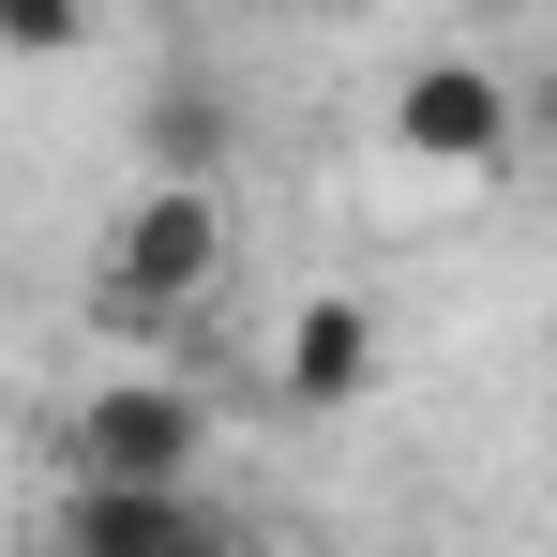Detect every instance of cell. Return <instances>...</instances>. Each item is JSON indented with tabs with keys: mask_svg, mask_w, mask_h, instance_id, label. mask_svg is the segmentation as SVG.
Returning a JSON list of instances; mask_svg holds the SVG:
<instances>
[{
	"mask_svg": "<svg viewBox=\"0 0 557 557\" xmlns=\"http://www.w3.org/2000/svg\"><path fill=\"white\" fill-rule=\"evenodd\" d=\"M211 286H226V196L211 182H136L106 257H91V301L121 332H182V317H211Z\"/></svg>",
	"mask_w": 557,
	"mask_h": 557,
	"instance_id": "6da1fadb",
	"label": "cell"
},
{
	"mask_svg": "<svg viewBox=\"0 0 557 557\" xmlns=\"http://www.w3.org/2000/svg\"><path fill=\"white\" fill-rule=\"evenodd\" d=\"M196 453H211V392L166 362H121L61 407V482H151L166 497V482H196Z\"/></svg>",
	"mask_w": 557,
	"mask_h": 557,
	"instance_id": "7a4b0ae2",
	"label": "cell"
},
{
	"mask_svg": "<svg viewBox=\"0 0 557 557\" xmlns=\"http://www.w3.org/2000/svg\"><path fill=\"white\" fill-rule=\"evenodd\" d=\"M407 166H453V182H482L512 136H528V91L497 76V61H467V46H422L407 76H392V121H376Z\"/></svg>",
	"mask_w": 557,
	"mask_h": 557,
	"instance_id": "3957f363",
	"label": "cell"
},
{
	"mask_svg": "<svg viewBox=\"0 0 557 557\" xmlns=\"http://www.w3.org/2000/svg\"><path fill=\"white\" fill-rule=\"evenodd\" d=\"M30 557H242V543H226V512L196 482H166V497L151 482H61Z\"/></svg>",
	"mask_w": 557,
	"mask_h": 557,
	"instance_id": "277c9868",
	"label": "cell"
},
{
	"mask_svg": "<svg viewBox=\"0 0 557 557\" xmlns=\"http://www.w3.org/2000/svg\"><path fill=\"white\" fill-rule=\"evenodd\" d=\"M272 392H286V407H362V392H376V301H347V286H317V301H286Z\"/></svg>",
	"mask_w": 557,
	"mask_h": 557,
	"instance_id": "5b68a950",
	"label": "cell"
},
{
	"mask_svg": "<svg viewBox=\"0 0 557 557\" xmlns=\"http://www.w3.org/2000/svg\"><path fill=\"white\" fill-rule=\"evenodd\" d=\"M136 151H151V182H211V196H226V91L166 76V91H151V121H136Z\"/></svg>",
	"mask_w": 557,
	"mask_h": 557,
	"instance_id": "8992f818",
	"label": "cell"
},
{
	"mask_svg": "<svg viewBox=\"0 0 557 557\" xmlns=\"http://www.w3.org/2000/svg\"><path fill=\"white\" fill-rule=\"evenodd\" d=\"M91 46V15H61V0H0V61H76Z\"/></svg>",
	"mask_w": 557,
	"mask_h": 557,
	"instance_id": "52a82bcc",
	"label": "cell"
},
{
	"mask_svg": "<svg viewBox=\"0 0 557 557\" xmlns=\"http://www.w3.org/2000/svg\"><path fill=\"white\" fill-rule=\"evenodd\" d=\"M528 121H543V136H557V76H543V91H528Z\"/></svg>",
	"mask_w": 557,
	"mask_h": 557,
	"instance_id": "ba28073f",
	"label": "cell"
}]
</instances>
